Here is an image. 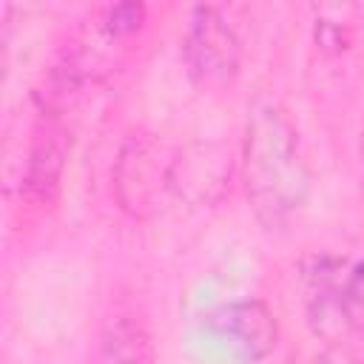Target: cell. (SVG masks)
Instances as JSON below:
<instances>
[{
    "instance_id": "obj_7",
    "label": "cell",
    "mask_w": 364,
    "mask_h": 364,
    "mask_svg": "<svg viewBox=\"0 0 364 364\" xmlns=\"http://www.w3.org/2000/svg\"><path fill=\"white\" fill-rule=\"evenodd\" d=\"M63 159H65V136L60 131H48L34 142L31 159H28V173H26V188L34 199L51 196V191L60 182Z\"/></svg>"
},
{
    "instance_id": "obj_6",
    "label": "cell",
    "mask_w": 364,
    "mask_h": 364,
    "mask_svg": "<svg viewBox=\"0 0 364 364\" xmlns=\"http://www.w3.org/2000/svg\"><path fill=\"white\" fill-rule=\"evenodd\" d=\"M100 364H154L151 338L139 318L117 316L102 333Z\"/></svg>"
},
{
    "instance_id": "obj_5",
    "label": "cell",
    "mask_w": 364,
    "mask_h": 364,
    "mask_svg": "<svg viewBox=\"0 0 364 364\" xmlns=\"http://www.w3.org/2000/svg\"><path fill=\"white\" fill-rule=\"evenodd\" d=\"M216 327L225 336L236 338V344L250 358L267 355L276 347V336H279L276 318H273V313L262 301H236V304H228L219 313Z\"/></svg>"
},
{
    "instance_id": "obj_4",
    "label": "cell",
    "mask_w": 364,
    "mask_h": 364,
    "mask_svg": "<svg viewBox=\"0 0 364 364\" xmlns=\"http://www.w3.org/2000/svg\"><path fill=\"white\" fill-rule=\"evenodd\" d=\"M313 299L318 310H333L338 321L364 330V262L336 270H316V290Z\"/></svg>"
},
{
    "instance_id": "obj_2",
    "label": "cell",
    "mask_w": 364,
    "mask_h": 364,
    "mask_svg": "<svg viewBox=\"0 0 364 364\" xmlns=\"http://www.w3.org/2000/svg\"><path fill=\"white\" fill-rule=\"evenodd\" d=\"M173 159L154 136H131L117 159L114 185L119 205L131 216H148L156 210L162 193L171 185Z\"/></svg>"
},
{
    "instance_id": "obj_1",
    "label": "cell",
    "mask_w": 364,
    "mask_h": 364,
    "mask_svg": "<svg viewBox=\"0 0 364 364\" xmlns=\"http://www.w3.org/2000/svg\"><path fill=\"white\" fill-rule=\"evenodd\" d=\"M242 162L247 199L264 225L273 228L304 205L310 171L293 122L273 100H259L250 108Z\"/></svg>"
},
{
    "instance_id": "obj_8",
    "label": "cell",
    "mask_w": 364,
    "mask_h": 364,
    "mask_svg": "<svg viewBox=\"0 0 364 364\" xmlns=\"http://www.w3.org/2000/svg\"><path fill=\"white\" fill-rule=\"evenodd\" d=\"M142 20H145V9L139 3H119V6H111L102 14L100 26L105 28L108 37L122 40V37H131L142 26Z\"/></svg>"
},
{
    "instance_id": "obj_3",
    "label": "cell",
    "mask_w": 364,
    "mask_h": 364,
    "mask_svg": "<svg viewBox=\"0 0 364 364\" xmlns=\"http://www.w3.org/2000/svg\"><path fill=\"white\" fill-rule=\"evenodd\" d=\"M185 57L191 71L205 82H225L239 71L242 46L219 9L199 6L185 37Z\"/></svg>"
}]
</instances>
